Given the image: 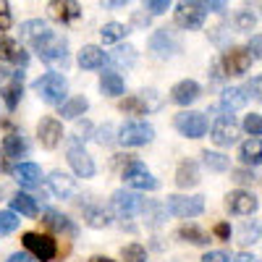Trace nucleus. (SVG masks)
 <instances>
[{
    "label": "nucleus",
    "mask_w": 262,
    "mask_h": 262,
    "mask_svg": "<svg viewBox=\"0 0 262 262\" xmlns=\"http://www.w3.org/2000/svg\"><path fill=\"white\" fill-rule=\"evenodd\" d=\"M32 48L39 53L42 60L50 63V66H63V69L69 66V42H66L60 34H55V32H48L42 39H37Z\"/></svg>",
    "instance_id": "nucleus-1"
},
{
    "label": "nucleus",
    "mask_w": 262,
    "mask_h": 262,
    "mask_svg": "<svg viewBox=\"0 0 262 262\" xmlns=\"http://www.w3.org/2000/svg\"><path fill=\"white\" fill-rule=\"evenodd\" d=\"M34 92L48 105H63L66 102V79L58 71H50L34 81Z\"/></svg>",
    "instance_id": "nucleus-2"
},
{
    "label": "nucleus",
    "mask_w": 262,
    "mask_h": 262,
    "mask_svg": "<svg viewBox=\"0 0 262 262\" xmlns=\"http://www.w3.org/2000/svg\"><path fill=\"white\" fill-rule=\"evenodd\" d=\"M118 139L126 147H142V144H149L155 139V128L144 121H128L118 128Z\"/></svg>",
    "instance_id": "nucleus-3"
},
{
    "label": "nucleus",
    "mask_w": 262,
    "mask_h": 262,
    "mask_svg": "<svg viewBox=\"0 0 262 262\" xmlns=\"http://www.w3.org/2000/svg\"><path fill=\"white\" fill-rule=\"evenodd\" d=\"M165 210L176 217H196L205 212V196L194 194V196H181V194H173L168 196Z\"/></svg>",
    "instance_id": "nucleus-4"
},
{
    "label": "nucleus",
    "mask_w": 262,
    "mask_h": 262,
    "mask_svg": "<svg viewBox=\"0 0 262 262\" xmlns=\"http://www.w3.org/2000/svg\"><path fill=\"white\" fill-rule=\"evenodd\" d=\"M24 247H27V252H29V257L32 259H42V262H50L55 254H58V247H55V242L50 236H45V233H34V231H29V233H24Z\"/></svg>",
    "instance_id": "nucleus-5"
},
{
    "label": "nucleus",
    "mask_w": 262,
    "mask_h": 262,
    "mask_svg": "<svg viewBox=\"0 0 262 262\" xmlns=\"http://www.w3.org/2000/svg\"><path fill=\"white\" fill-rule=\"evenodd\" d=\"M123 181H126V186L139 189V191L158 189V179H152V173L147 170V165L139 163V160H131V163L123 168Z\"/></svg>",
    "instance_id": "nucleus-6"
},
{
    "label": "nucleus",
    "mask_w": 262,
    "mask_h": 262,
    "mask_svg": "<svg viewBox=\"0 0 262 262\" xmlns=\"http://www.w3.org/2000/svg\"><path fill=\"white\" fill-rule=\"evenodd\" d=\"M217 66H221V71H226L223 76H244L252 66V58L244 48H231L221 60H217Z\"/></svg>",
    "instance_id": "nucleus-7"
},
{
    "label": "nucleus",
    "mask_w": 262,
    "mask_h": 262,
    "mask_svg": "<svg viewBox=\"0 0 262 262\" xmlns=\"http://www.w3.org/2000/svg\"><path fill=\"white\" fill-rule=\"evenodd\" d=\"M176 128L189 139H200V137L207 134V118H205V113L184 111V113L176 116Z\"/></svg>",
    "instance_id": "nucleus-8"
},
{
    "label": "nucleus",
    "mask_w": 262,
    "mask_h": 262,
    "mask_svg": "<svg viewBox=\"0 0 262 262\" xmlns=\"http://www.w3.org/2000/svg\"><path fill=\"white\" fill-rule=\"evenodd\" d=\"M238 139V123L233 116L223 113L212 121V142L217 147H231L233 142Z\"/></svg>",
    "instance_id": "nucleus-9"
},
{
    "label": "nucleus",
    "mask_w": 262,
    "mask_h": 262,
    "mask_svg": "<svg viewBox=\"0 0 262 262\" xmlns=\"http://www.w3.org/2000/svg\"><path fill=\"white\" fill-rule=\"evenodd\" d=\"M37 137H39V144L45 149H55L63 139V123L58 118H42L37 123Z\"/></svg>",
    "instance_id": "nucleus-10"
},
{
    "label": "nucleus",
    "mask_w": 262,
    "mask_h": 262,
    "mask_svg": "<svg viewBox=\"0 0 262 262\" xmlns=\"http://www.w3.org/2000/svg\"><path fill=\"white\" fill-rule=\"evenodd\" d=\"M144 205H147V202L142 200V194H137V191H126V189H121V191L113 194V207H116V212L123 215V217H131V215L142 212Z\"/></svg>",
    "instance_id": "nucleus-11"
},
{
    "label": "nucleus",
    "mask_w": 262,
    "mask_h": 262,
    "mask_svg": "<svg viewBox=\"0 0 262 262\" xmlns=\"http://www.w3.org/2000/svg\"><path fill=\"white\" fill-rule=\"evenodd\" d=\"M257 196L254 194H249V191H244V189H236V191H231L228 196H226V207L233 212V215H252L254 210H257Z\"/></svg>",
    "instance_id": "nucleus-12"
},
{
    "label": "nucleus",
    "mask_w": 262,
    "mask_h": 262,
    "mask_svg": "<svg viewBox=\"0 0 262 262\" xmlns=\"http://www.w3.org/2000/svg\"><path fill=\"white\" fill-rule=\"evenodd\" d=\"M69 163H71V168H74V173L79 179H92L95 176V163H92L90 155H86L84 147H79V144L69 147Z\"/></svg>",
    "instance_id": "nucleus-13"
},
{
    "label": "nucleus",
    "mask_w": 262,
    "mask_h": 262,
    "mask_svg": "<svg viewBox=\"0 0 262 262\" xmlns=\"http://www.w3.org/2000/svg\"><path fill=\"white\" fill-rule=\"evenodd\" d=\"M200 95H202V86L196 84L194 79H184V81H179L170 90V100L176 105H191V102L200 100Z\"/></svg>",
    "instance_id": "nucleus-14"
},
{
    "label": "nucleus",
    "mask_w": 262,
    "mask_h": 262,
    "mask_svg": "<svg viewBox=\"0 0 262 262\" xmlns=\"http://www.w3.org/2000/svg\"><path fill=\"white\" fill-rule=\"evenodd\" d=\"M48 186H50V191L58 196V200H69V196H74V191H76L74 179L69 176V173H63V170H53L50 173V176H48Z\"/></svg>",
    "instance_id": "nucleus-15"
},
{
    "label": "nucleus",
    "mask_w": 262,
    "mask_h": 262,
    "mask_svg": "<svg viewBox=\"0 0 262 262\" xmlns=\"http://www.w3.org/2000/svg\"><path fill=\"white\" fill-rule=\"evenodd\" d=\"M176 24H179L181 29H202L205 13L196 11L191 3H181V6L176 8Z\"/></svg>",
    "instance_id": "nucleus-16"
},
{
    "label": "nucleus",
    "mask_w": 262,
    "mask_h": 262,
    "mask_svg": "<svg viewBox=\"0 0 262 262\" xmlns=\"http://www.w3.org/2000/svg\"><path fill=\"white\" fill-rule=\"evenodd\" d=\"M42 226L50 228V231H55V233H69V236L76 233L74 223H71L63 212H58V210H45V212H42Z\"/></svg>",
    "instance_id": "nucleus-17"
},
{
    "label": "nucleus",
    "mask_w": 262,
    "mask_h": 262,
    "mask_svg": "<svg viewBox=\"0 0 262 262\" xmlns=\"http://www.w3.org/2000/svg\"><path fill=\"white\" fill-rule=\"evenodd\" d=\"M0 60H8V63H16V66H24L29 63V55L24 53V48H18L11 37H0Z\"/></svg>",
    "instance_id": "nucleus-18"
},
{
    "label": "nucleus",
    "mask_w": 262,
    "mask_h": 262,
    "mask_svg": "<svg viewBox=\"0 0 262 262\" xmlns=\"http://www.w3.org/2000/svg\"><path fill=\"white\" fill-rule=\"evenodd\" d=\"M13 176H16V181H18L21 186H27V189L42 184V170H39V165H34V163H21V165H16V168H13Z\"/></svg>",
    "instance_id": "nucleus-19"
},
{
    "label": "nucleus",
    "mask_w": 262,
    "mask_h": 262,
    "mask_svg": "<svg viewBox=\"0 0 262 262\" xmlns=\"http://www.w3.org/2000/svg\"><path fill=\"white\" fill-rule=\"evenodd\" d=\"M149 48H152V53H158L160 58H168V55H173V53L179 50V42L168 34V29H160V32L152 34Z\"/></svg>",
    "instance_id": "nucleus-20"
},
{
    "label": "nucleus",
    "mask_w": 262,
    "mask_h": 262,
    "mask_svg": "<svg viewBox=\"0 0 262 262\" xmlns=\"http://www.w3.org/2000/svg\"><path fill=\"white\" fill-rule=\"evenodd\" d=\"M176 184L179 189H191L200 184V165H196L194 160H184L176 170Z\"/></svg>",
    "instance_id": "nucleus-21"
},
{
    "label": "nucleus",
    "mask_w": 262,
    "mask_h": 262,
    "mask_svg": "<svg viewBox=\"0 0 262 262\" xmlns=\"http://www.w3.org/2000/svg\"><path fill=\"white\" fill-rule=\"evenodd\" d=\"M247 95H244V90L242 86H228V90H223V97H221V107L231 116L233 111H238V107H244L247 105Z\"/></svg>",
    "instance_id": "nucleus-22"
},
{
    "label": "nucleus",
    "mask_w": 262,
    "mask_h": 262,
    "mask_svg": "<svg viewBox=\"0 0 262 262\" xmlns=\"http://www.w3.org/2000/svg\"><path fill=\"white\" fill-rule=\"evenodd\" d=\"M21 92H24V74H11V84L3 90V102H6L8 111H16Z\"/></svg>",
    "instance_id": "nucleus-23"
},
{
    "label": "nucleus",
    "mask_w": 262,
    "mask_h": 262,
    "mask_svg": "<svg viewBox=\"0 0 262 262\" xmlns=\"http://www.w3.org/2000/svg\"><path fill=\"white\" fill-rule=\"evenodd\" d=\"M102 63H105V53H102V48H97V45H86V48H81V53H79V66H81V69L95 71V69H100Z\"/></svg>",
    "instance_id": "nucleus-24"
},
{
    "label": "nucleus",
    "mask_w": 262,
    "mask_h": 262,
    "mask_svg": "<svg viewBox=\"0 0 262 262\" xmlns=\"http://www.w3.org/2000/svg\"><path fill=\"white\" fill-rule=\"evenodd\" d=\"M48 32H50V27L42 18H32V21H24V24H21V37H24L27 42H32V45L37 39L45 37Z\"/></svg>",
    "instance_id": "nucleus-25"
},
{
    "label": "nucleus",
    "mask_w": 262,
    "mask_h": 262,
    "mask_svg": "<svg viewBox=\"0 0 262 262\" xmlns=\"http://www.w3.org/2000/svg\"><path fill=\"white\" fill-rule=\"evenodd\" d=\"M100 90H102V95H107V97H118V95H123V79H121V74H116V71H105V74L100 76Z\"/></svg>",
    "instance_id": "nucleus-26"
},
{
    "label": "nucleus",
    "mask_w": 262,
    "mask_h": 262,
    "mask_svg": "<svg viewBox=\"0 0 262 262\" xmlns=\"http://www.w3.org/2000/svg\"><path fill=\"white\" fill-rule=\"evenodd\" d=\"M3 152H6V158H24L29 152V144L21 134H8L3 139Z\"/></svg>",
    "instance_id": "nucleus-27"
},
{
    "label": "nucleus",
    "mask_w": 262,
    "mask_h": 262,
    "mask_svg": "<svg viewBox=\"0 0 262 262\" xmlns=\"http://www.w3.org/2000/svg\"><path fill=\"white\" fill-rule=\"evenodd\" d=\"M262 155V142L259 139H247L242 144V149H238V158H242L244 165H259V158Z\"/></svg>",
    "instance_id": "nucleus-28"
},
{
    "label": "nucleus",
    "mask_w": 262,
    "mask_h": 262,
    "mask_svg": "<svg viewBox=\"0 0 262 262\" xmlns=\"http://www.w3.org/2000/svg\"><path fill=\"white\" fill-rule=\"evenodd\" d=\"M86 107H90L86 97H71V100H66V102L60 105V116L69 118V121H74V118H79V116L86 113Z\"/></svg>",
    "instance_id": "nucleus-29"
},
{
    "label": "nucleus",
    "mask_w": 262,
    "mask_h": 262,
    "mask_svg": "<svg viewBox=\"0 0 262 262\" xmlns=\"http://www.w3.org/2000/svg\"><path fill=\"white\" fill-rule=\"evenodd\" d=\"M50 8H53V16L58 21H63V24H69V21L81 16V6L79 3H50Z\"/></svg>",
    "instance_id": "nucleus-30"
},
{
    "label": "nucleus",
    "mask_w": 262,
    "mask_h": 262,
    "mask_svg": "<svg viewBox=\"0 0 262 262\" xmlns=\"http://www.w3.org/2000/svg\"><path fill=\"white\" fill-rule=\"evenodd\" d=\"M11 207H13L16 212H21V215H29V217L37 215V202H34V196H29V194H24V191H16V194H13Z\"/></svg>",
    "instance_id": "nucleus-31"
},
{
    "label": "nucleus",
    "mask_w": 262,
    "mask_h": 262,
    "mask_svg": "<svg viewBox=\"0 0 262 262\" xmlns=\"http://www.w3.org/2000/svg\"><path fill=\"white\" fill-rule=\"evenodd\" d=\"M107 60H111L113 66H134V60H137V50L131 48V45H121V48H116L111 55H107Z\"/></svg>",
    "instance_id": "nucleus-32"
},
{
    "label": "nucleus",
    "mask_w": 262,
    "mask_h": 262,
    "mask_svg": "<svg viewBox=\"0 0 262 262\" xmlns=\"http://www.w3.org/2000/svg\"><path fill=\"white\" fill-rule=\"evenodd\" d=\"M179 238H181V242H189V244H196V247L210 244V236L202 228H196V226H184L179 231Z\"/></svg>",
    "instance_id": "nucleus-33"
},
{
    "label": "nucleus",
    "mask_w": 262,
    "mask_h": 262,
    "mask_svg": "<svg viewBox=\"0 0 262 262\" xmlns=\"http://www.w3.org/2000/svg\"><path fill=\"white\" fill-rule=\"evenodd\" d=\"M202 158H205L207 170H212V173H223V170H228V165H231V160L223 155V152H210V149H205Z\"/></svg>",
    "instance_id": "nucleus-34"
},
{
    "label": "nucleus",
    "mask_w": 262,
    "mask_h": 262,
    "mask_svg": "<svg viewBox=\"0 0 262 262\" xmlns=\"http://www.w3.org/2000/svg\"><path fill=\"white\" fill-rule=\"evenodd\" d=\"M84 221L90 223L92 228H105L111 223V215L105 212V207H86L84 210Z\"/></svg>",
    "instance_id": "nucleus-35"
},
{
    "label": "nucleus",
    "mask_w": 262,
    "mask_h": 262,
    "mask_svg": "<svg viewBox=\"0 0 262 262\" xmlns=\"http://www.w3.org/2000/svg\"><path fill=\"white\" fill-rule=\"evenodd\" d=\"M126 27L123 24H118V21H111V24H105L102 29H100V37H102V42L105 45H111V42H118V39H123L126 37Z\"/></svg>",
    "instance_id": "nucleus-36"
},
{
    "label": "nucleus",
    "mask_w": 262,
    "mask_h": 262,
    "mask_svg": "<svg viewBox=\"0 0 262 262\" xmlns=\"http://www.w3.org/2000/svg\"><path fill=\"white\" fill-rule=\"evenodd\" d=\"M16 228H18V217H16V212H11V210H0V236L13 233Z\"/></svg>",
    "instance_id": "nucleus-37"
},
{
    "label": "nucleus",
    "mask_w": 262,
    "mask_h": 262,
    "mask_svg": "<svg viewBox=\"0 0 262 262\" xmlns=\"http://www.w3.org/2000/svg\"><path fill=\"white\" fill-rule=\"evenodd\" d=\"M121 257H123V262H147V252H144L142 244H128V247H123Z\"/></svg>",
    "instance_id": "nucleus-38"
},
{
    "label": "nucleus",
    "mask_w": 262,
    "mask_h": 262,
    "mask_svg": "<svg viewBox=\"0 0 262 262\" xmlns=\"http://www.w3.org/2000/svg\"><path fill=\"white\" fill-rule=\"evenodd\" d=\"M121 111L123 113H134V116H144L147 105L142 102V97H126V100H121Z\"/></svg>",
    "instance_id": "nucleus-39"
},
{
    "label": "nucleus",
    "mask_w": 262,
    "mask_h": 262,
    "mask_svg": "<svg viewBox=\"0 0 262 262\" xmlns=\"http://www.w3.org/2000/svg\"><path fill=\"white\" fill-rule=\"evenodd\" d=\"M244 131L252 139H259V134H262V118H259V113H249L244 118Z\"/></svg>",
    "instance_id": "nucleus-40"
},
{
    "label": "nucleus",
    "mask_w": 262,
    "mask_h": 262,
    "mask_svg": "<svg viewBox=\"0 0 262 262\" xmlns=\"http://www.w3.org/2000/svg\"><path fill=\"white\" fill-rule=\"evenodd\" d=\"M254 24H257V18H254L249 11H242V13L236 16V27L242 29V32H252V27H254Z\"/></svg>",
    "instance_id": "nucleus-41"
},
{
    "label": "nucleus",
    "mask_w": 262,
    "mask_h": 262,
    "mask_svg": "<svg viewBox=\"0 0 262 262\" xmlns=\"http://www.w3.org/2000/svg\"><path fill=\"white\" fill-rule=\"evenodd\" d=\"M95 139H97L100 144H113V126H102V128H97Z\"/></svg>",
    "instance_id": "nucleus-42"
},
{
    "label": "nucleus",
    "mask_w": 262,
    "mask_h": 262,
    "mask_svg": "<svg viewBox=\"0 0 262 262\" xmlns=\"http://www.w3.org/2000/svg\"><path fill=\"white\" fill-rule=\"evenodd\" d=\"M259 50H262V39H259V34H254L252 42H249V48H247V53H249L252 60H259V55H262Z\"/></svg>",
    "instance_id": "nucleus-43"
},
{
    "label": "nucleus",
    "mask_w": 262,
    "mask_h": 262,
    "mask_svg": "<svg viewBox=\"0 0 262 262\" xmlns=\"http://www.w3.org/2000/svg\"><path fill=\"white\" fill-rule=\"evenodd\" d=\"M11 29V13H8V3H0V32Z\"/></svg>",
    "instance_id": "nucleus-44"
},
{
    "label": "nucleus",
    "mask_w": 262,
    "mask_h": 262,
    "mask_svg": "<svg viewBox=\"0 0 262 262\" xmlns=\"http://www.w3.org/2000/svg\"><path fill=\"white\" fill-rule=\"evenodd\" d=\"M259 86H262V79L254 76V79L244 86V95H247V97H249V95H252V97H259Z\"/></svg>",
    "instance_id": "nucleus-45"
},
{
    "label": "nucleus",
    "mask_w": 262,
    "mask_h": 262,
    "mask_svg": "<svg viewBox=\"0 0 262 262\" xmlns=\"http://www.w3.org/2000/svg\"><path fill=\"white\" fill-rule=\"evenodd\" d=\"M144 8L152 11V13H165V11H168V0H149Z\"/></svg>",
    "instance_id": "nucleus-46"
},
{
    "label": "nucleus",
    "mask_w": 262,
    "mask_h": 262,
    "mask_svg": "<svg viewBox=\"0 0 262 262\" xmlns=\"http://www.w3.org/2000/svg\"><path fill=\"white\" fill-rule=\"evenodd\" d=\"M202 262H228V254L221 252V249H215V252H207V254L202 257Z\"/></svg>",
    "instance_id": "nucleus-47"
},
{
    "label": "nucleus",
    "mask_w": 262,
    "mask_h": 262,
    "mask_svg": "<svg viewBox=\"0 0 262 262\" xmlns=\"http://www.w3.org/2000/svg\"><path fill=\"white\" fill-rule=\"evenodd\" d=\"M231 176H233V181H238V184H249V181H254V173H252V170H233Z\"/></svg>",
    "instance_id": "nucleus-48"
},
{
    "label": "nucleus",
    "mask_w": 262,
    "mask_h": 262,
    "mask_svg": "<svg viewBox=\"0 0 262 262\" xmlns=\"http://www.w3.org/2000/svg\"><path fill=\"white\" fill-rule=\"evenodd\" d=\"M212 233H215L217 238H223V242H228V238H231V226H228V223H217V226L212 228Z\"/></svg>",
    "instance_id": "nucleus-49"
},
{
    "label": "nucleus",
    "mask_w": 262,
    "mask_h": 262,
    "mask_svg": "<svg viewBox=\"0 0 262 262\" xmlns=\"http://www.w3.org/2000/svg\"><path fill=\"white\" fill-rule=\"evenodd\" d=\"M228 262H259L254 254H249V252H238L233 259H228Z\"/></svg>",
    "instance_id": "nucleus-50"
},
{
    "label": "nucleus",
    "mask_w": 262,
    "mask_h": 262,
    "mask_svg": "<svg viewBox=\"0 0 262 262\" xmlns=\"http://www.w3.org/2000/svg\"><path fill=\"white\" fill-rule=\"evenodd\" d=\"M8 262H34L27 252H13L11 257H8Z\"/></svg>",
    "instance_id": "nucleus-51"
},
{
    "label": "nucleus",
    "mask_w": 262,
    "mask_h": 262,
    "mask_svg": "<svg viewBox=\"0 0 262 262\" xmlns=\"http://www.w3.org/2000/svg\"><path fill=\"white\" fill-rule=\"evenodd\" d=\"M8 79H11V71L6 69V66H3V63H0V86H3V84H6Z\"/></svg>",
    "instance_id": "nucleus-52"
},
{
    "label": "nucleus",
    "mask_w": 262,
    "mask_h": 262,
    "mask_svg": "<svg viewBox=\"0 0 262 262\" xmlns=\"http://www.w3.org/2000/svg\"><path fill=\"white\" fill-rule=\"evenodd\" d=\"M249 236H257V233H252V226L244 228V233H242V244H249Z\"/></svg>",
    "instance_id": "nucleus-53"
},
{
    "label": "nucleus",
    "mask_w": 262,
    "mask_h": 262,
    "mask_svg": "<svg viewBox=\"0 0 262 262\" xmlns=\"http://www.w3.org/2000/svg\"><path fill=\"white\" fill-rule=\"evenodd\" d=\"M0 173H11V165H8L3 158H0Z\"/></svg>",
    "instance_id": "nucleus-54"
},
{
    "label": "nucleus",
    "mask_w": 262,
    "mask_h": 262,
    "mask_svg": "<svg viewBox=\"0 0 262 262\" xmlns=\"http://www.w3.org/2000/svg\"><path fill=\"white\" fill-rule=\"evenodd\" d=\"M90 262H116V259H111V257H100V254H97V257H92Z\"/></svg>",
    "instance_id": "nucleus-55"
}]
</instances>
